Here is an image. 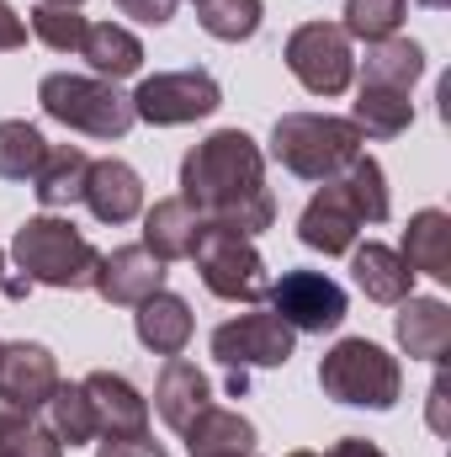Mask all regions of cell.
Returning <instances> with one entry per match:
<instances>
[{
    "label": "cell",
    "mask_w": 451,
    "mask_h": 457,
    "mask_svg": "<svg viewBox=\"0 0 451 457\" xmlns=\"http://www.w3.org/2000/svg\"><path fill=\"white\" fill-rule=\"evenodd\" d=\"M181 197L197 208L202 224L234 228L244 239L276 224V197L266 187V154L244 128L208 133L181 160Z\"/></svg>",
    "instance_id": "cell-1"
},
{
    "label": "cell",
    "mask_w": 451,
    "mask_h": 457,
    "mask_svg": "<svg viewBox=\"0 0 451 457\" xmlns=\"http://www.w3.org/2000/svg\"><path fill=\"white\" fill-rule=\"evenodd\" d=\"M361 128L350 117L330 112H282L271 128V160L298 181H335L340 170L361 154Z\"/></svg>",
    "instance_id": "cell-2"
},
{
    "label": "cell",
    "mask_w": 451,
    "mask_h": 457,
    "mask_svg": "<svg viewBox=\"0 0 451 457\" xmlns=\"http://www.w3.org/2000/svg\"><path fill=\"white\" fill-rule=\"evenodd\" d=\"M11 261H16L21 277L37 282V287L86 293V287L96 282V261H102V250L70 224V219L43 213V219H27V224L16 228V239H11Z\"/></svg>",
    "instance_id": "cell-3"
},
{
    "label": "cell",
    "mask_w": 451,
    "mask_h": 457,
    "mask_svg": "<svg viewBox=\"0 0 451 457\" xmlns=\"http://www.w3.org/2000/svg\"><path fill=\"white\" fill-rule=\"evenodd\" d=\"M319 388L335 404H356V410H393L404 394V372L398 356H388L366 336H345L324 351L319 361Z\"/></svg>",
    "instance_id": "cell-4"
},
{
    "label": "cell",
    "mask_w": 451,
    "mask_h": 457,
    "mask_svg": "<svg viewBox=\"0 0 451 457\" xmlns=\"http://www.w3.org/2000/svg\"><path fill=\"white\" fill-rule=\"evenodd\" d=\"M37 107L53 122H64L86 138H102V144L127 138V128L138 122L133 102L117 91V80H102V75H43Z\"/></svg>",
    "instance_id": "cell-5"
},
{
    "label": "cell",
    "mask_w": 451,
    "mask_h": 457,
    "mask_svg": "<svg viewBox=\"0 0 451 457\" xmlns=\"http://www.w3.org/2000/svg\"><path fill=\"white\" fill-rule=\"evenodd\" d=\"M186 261H197L202 287H208L213 298H224V303H260L266 287H271L260 250H255L244 234H234V228L202 224V234H197V245H192Z\"/></svg>",
    "instance_id": "cell-6"
},
{
    "label": "cell",
    "mask_w": 451,
    "mask_h": 457,
    "mask_svg": "<svg viewBox=\"0 0 451 457\" xmlns=\"http://www.w3.org/2000/svg\"><path fill=\"white\" fill-rule=\"evenodd\" d=\"M287 70L308 96H340L356 80V54L340 21H303L287 37Z\"/></svg>",
    "instance_id": "cell-7"
},
{
    "label": "cell",
    "mask_w": 451,
    "mask_h": 457,
    "mask_svg": "<svg viewBox=\"0 0 451 457\" xmlns=\"http://www.w3.org/2000/svg\"><path fill=\"white\" fill-rule=\"evenodd\" d=\"M127 102H133V117L149 128H186L197 117L218 112L224 91L208 70H165V75H149Z\"/></svg>",
    "instance_id": "cell-8"
},
{
    "label": "cell",
    "mask_w": 451,
    "mask_h": 457,
    "mask_svg": "<svg viewBox=\"0 0 451 457\" xmlns=\"http://www.w3.org/2000/svg\"><path fill=\"white\" fill-rule=\"evenodd\" d=\"M271 314L292 330V336H324V330H340L345 320V287L324 271H282L271 287Z\"/></svg>",
    "instance_id": "cell-9"
},
{
    "label": "cell",
    "mask_w": 451,
    "mask_h": 457,
    "mask_svg": "<svg viewBox=\"0 0 451 457\" xmlns=\"http://www.w3.org/2000/svg\"><path fill=\"white\" fill-rule=\"evenodd\" d=\"M292 345L298 336L271 314V309H255V314H234L213 330V356L224 361L228 372H255V367H287L292 361Z\"/></svg>",
    "instance_id": "cell-10"
},
{
    "label": "cell",
    "mask_w": 451,
    "mask_h": 457,
    "mask_svg": "<svg viewBox=\"0 0 451 457\" xmlns=\"http://www.w3.org/2000/svg\"><path fill=\"white\" fill-rule=\"evenodd\" d=\"M59 383L64 378H59V361H53L48 345H37V341L0 345V399H11V404H21V410L37 415L53 399Z\"/></svg>",
    "instance_id": "cell-11"
},
{
    "label": "cell",
    "mask_w": 451,
    "mask_h": 457,
    "mask_svg": "<svg viewBox=\"0 0 451 457\" xmlns=\"http://www.w3.org/2000/svg\"><path fill=\"white\" fill-rule=\"evenodd\" d=\"M160 287H165V261H154L144 245H117L112 255H102L91 282V293H102L112 309H138Z\"/></svg>",
    "instance_id": "cell-12"
},
{
    "label": "cell",
    "mask_w": 451,
    "mask_h": 457,
    "mask_svg": "<svg viewBox=\"0 0 451 457\" xmlns=\"http://www.w3.org/2000/svg\"><path fill=\"white\" fill-rule=\"evenodd\" d=\"M86 399H91V420L96 436H149V399L122 378V372H91L80 378Z\"/></svg>",
    "instance_id": "cell-13"
},
{
    "label": "cell",
    "mask_w": 451,
    "mask_h": 457,
    "mask_svg": "<svg viewBox=\"0 0 451 457\" xmlns=\"http://www.w3.org/2000/svg\"><path fill=\"white\" fill-rule=\"evenodd\" d=\"M356 234H361V213H356L350 192H345L340 181H324V187L308 197L303 219H298V239H303L308 250H324V255H350Z\"/></svg>",
    "instance_id": "cell-14"
},
{
    "label": "cell",
    "mask_w": 451,
    "mask_h": 457,
    "mask_svg": "<svg viewBox=\"0 0 451 457\" xmlns=\"http://www.w3.org/2000/svg\"><path fill=\"white\" fill-rule=\"evenodd\" d=\"M96 224H133L144 213V176L127 165V160H91V181H86V197Z\"/></svg>",
    "instance_id": "cell-15"
},
{
    "label": "cell",
    "mask_w": 451,
    "mask_h": 457,
    "mask_svg": "<svg viewBox=\"0 0 451 457\" xmlns=\"http://www.w3.org/2000/svg\"><path fill=\"white\" fill-rule=\"evenodd\" d=\"M393 336L404 345V356L414 361H447L451 351V309L441 298H404L393 314Z\"/></svg>",
    "instance_id": "cell-16"
},
{
    "label": "cell",
    "mask_w": 451,
    "mask_h": 457,
    "mask_svg": "<svg viewBox=\"0 0 451 457\" xmlns=\"http://www.w3.org/2000/svg\"><path fill=\"white\" fill-rule=\"evenodd\" d=\"M208 404H213V383H208V372H202L197 361L170 356L165 372H160V383H154V410H160V420H165L170 431H186Z\"/></svg>",
    "instance_id": "cell-17"
},
{
    "label": "cell",
    "mask_w": 451,
    "mask_h": 457,
    "mask_svg": "<svg viewBox=\"0 0 451 457\" xmlns=\"http://www.w3.org/2000/svg\"><path fill=\"white\" fill-rule=\"evenodd\" d=\"M133 330H138V341L149 345L154 356H181L186 341H192V330H197V320H192V303L186 298H176V293L160 287V293H149L138 303Z\"/></svg>",
    "instance_id": "cell-18"
},
{
    "label": "cell",
    "mask_w": 451,
    "mask_h": 457,
    "mask_svg": "<svg viewBox=\"0 0 451 457\" xmlns=\"http://www.w3.org/2000/svg\"><path fill=\"white\" fill-rule=\"evenodd\" d=\"M197 234H202V219H197V208L186 197H160L154 208H144V250L154 261H165V266L186 261Z\"/></svg>",
    "instance_id": "cell-19"
},
{
    "label": "cell",
    "mask_w": 451,
    "mask_h": 457,
    "mask_svg": "<svg viewBox=\"0 0 451 457\" xmlns=\"http://www.w3.org/2000/svg\"><path fill=\"white\" fill-rule=\"evenodd\" d=\"M86 181H91V154L80 144H48V154L32 176V192L53 213V208H75L86 197Z\"/></svg>",
    "instance_id": "cell-20"
},
{
    "label": "cell",
    "mask_w": 451,
    "mask_h": 457,
    "mask_svg": "<svg viewBox=\"0 0 451 457\" xmlns=\"http://www.w3.org/2000/svg\"><path fill=\"white\" fill-rule=\"evenodd\" d=\"M350 277H356V287L372 303H404L409 287H414V271L404 266V255L388 250V245H377V239L350 245Z\"/></svg>",
    "instance_id": "cell-21"
},
{
    "label": "cell",
    "mask_w": 451,
    "mask_h": 457,
    "mask_svg": "<svg viewBox=\"0 0 451 457\" xmlns=\"http://www.w3.org/2000/svg\"><path fill=\"white\" fill-rule=\"evenodd\" d=\"M404 266L409 271H425L436 282H451V213L441 208H420L409 228H404Z\"/></svg>",
    "instance_id": "cell-22"
},
{
    "label": "cell",
    "mask_w": 451,
    "mask_h": 457,
    "mask_svg": "<svg viewBox=\"0 0 451 457\" xmlns=\"http://www.w3.org/2000/svg\"><path fill=\"white\" fill-rule=\"evenodd\" d=\"M425 75V48L414 37H382L366 48L361 64V86H382V91H414V80Z\"/></svg>",
    "instance_id": "cell-23"
},
{
    "label": "cell",
    "mask_w": 451,
    "mask_h": 457,
    "mask_svg": "<svg viewBox=\"0 0 451 457\" xmlns=\"http://www.w3.org/2000/svg\"><path fill=\"white\" fill-rule=\"evenodd\" d=\"M186 447L192 457H228V453H255V426L239 415V410H218V404H208L186 431Z\"/></svg>",
    "instance_id": "cell-24"
},
{
    "label": "cell",
    "mask_w": 451,
    "mask_h": 457,
    "mask_svg": "<svg viewBox=\"0 0 451 457\" xmlns=\"http://www.w3.org/2000/svg\"><path fill=\"white\" fill-rule=\"evenodd\" d=\"M80 59H86L102 80H127V75L144 70V43H138L127 27H117V21H96V27L86 32V43H80Z\"/></svg>",
    "instance_id": "cell-25"
},
{
    "label": "cell",
    "mask_w": 451,
    "mask_h": 457,
    "mask_svg": "<svg viewBox=\"0 0 451 457\" xmlns=\"http://www.w3.org/2000/svg\"><path fill=\"white\" fill-rule=\"evenodd\" d=\"M37 415H43V426H48V436H53L59 447H86V442H96L91 399H86V388H80V383H59V388H53V399H48Z\"/></svg>",
    "instance_id": "cell-26"
},
{
    "label": "cell",
    "mask_w": 451,
    "mask_h": 457,
    "mask_svg": "<svg viewBox=\"0 0 451 457\" xmlns=\"http://www.w3.org/2000/svg\"><path fill=\"white\" fill-rule=\"evenodd\" d=\"M350 122L361 128V138H398L414 122V102L404 91H382V86H361L356 91V112Z\"/></svg>",
    "instance_id": "cell-27"
},
{
    "label": "cell",
    "mask_w": 451,
    "mask_h": 457,
    "mask_svg": "<svg viewBox=\"0 0 451 457\" xmlns=\"http://www.w3.org/2000/svg\"><path fill=\"white\" fill-rule=\"evenodd\" d=\"M340 187L350 192V203H356V213H361V224H382L388 213H393V197H388V176H382V165L361 149L345 170L335 176Z\"/></svg>",
    "instance_id": "cell-28"
},
{
    "label": "cell",
    "mask_w": 451,
    "mask_h": 457,
    "mask_svg": "<svg viewBox=\"0 0 451 457\" xmlns=\"http://www.w3.org/2000/svg\"><path fill=\"white\" fill-rule=\"evenodd\" d=\"M43 154H48V138L27 117H5L0 122V181H32Z\"/></svg>",
    "instance_id": "cell-29"
},
{
    "label": "cell",
    "mask_w": 451,
    "mask_h": 457,
    "mask_svg": "<svg viewBox=\"0 0 451 457\" xmlns=\"http://www.w3.org/2000/svg\"><path fill=\"white\" fill-rule=\"evenodd\" d=\"M260 16H266L260 0H197V21L218 43H250L260 32Z\"/></svg>",
    "instance_id": "cell-30"
},
{
    "label": "cell",
    "mask_w": 451,
    "mask_h": 457,
    "mask_svg": "<svg viewBox=\"0 0 451 457\" xmlns=\"http://www.w3.org/2000/svg\"><path fill=\"white\" fill-rule=\"evenodd\" d=\"M409 0H345V37H361V43H382V37H398V21H404Z\"/></svg>",
    "instance_id": "cell-31"
},
{
    "label": "cell",
    "mask_w": 451,
    "mask_h": 457,
    "mask_svg": "<svg viewBox=\"0 0 451 457\" xmlns=\"http://www.w3.org/2000/svg\"><path fill=\"white\" fill-rule=\"evenodd\" d=\"M91 21L80 11H64V5H32V37L53 54H80Z\"/></svg>",
    "instance_id": "cell-32"
},
{
    "label": "cell",
    "mask_w": 451,
    "mask_h": 457,
    "mask_svg": "<svg viewBox=\"0 0 451 457\" xmlns=\"http://www.w3.org/2000/svg\"><path fill=\"white\" fill-rule=\"evenodd\" d=\"M0 457H64V447L48 436V426H37V415L32 420H21L16 431H5L0 436Z\"/></svg>",
    "instance_id": "cell-33"
},
{
    "label": "cell",
    "mask_w": 451,
    "mask_h": 457,
    "mask_svg": "<svg viewBox=\"0 0 451 457\" xmlns=\"http://www.w3.org/2000/svg\"><path fill=\"white\" fill-rule=\"evenodd\" d=\"M122 16H133V21H144V27H165L170 16H176V5L181 0H112Z\"/></svg>",
    "instance_id": "cell-34"
},
{
    "label": "cell",
    "mask_w": 451,
    "mask_h": 457,
    "mask_svg": "<svg viewBox=\"0 0 451 457\" xmlns=\"http://www.w3.org/2000/svg\"><path fill=\"white\" fill-rule=\"evenodd\" d=\"M96 457H170V453L149 436H107V442H96Z\"/></svg>",
    "instance_id": "cell-35"
},
{
    "label": "cell",
    "mask_w": 451,
    "mask_h": 457,
    "mask_svg": "<svg viewBox=\"0 0 451 457\" xmlns=\"http://www.w3.org/2000/svg\"><path fill=\"white\" fill-rule=\"evenodd\" d=\"M21 43H27V21H21V16L0 0V54H16Z\"/></svg>",
    "instance_id": "cell-36"
},
{
    "label": "cell",
    "mask_w": 451,
    "mask_h": 457,
    "mask_svg": "<svg viewBox=\"0 0 451 457\" xmlns=\"http://www.w3.org/2000/svg\"><path fill=\"white\" fill-rule=\"evenodd\" d=\"M324 457H388V453H382L377 442H366V436H345V442H335Z\"/></svg>",
    "instance_id": "cell-37"
},
{
    "label": "cell",
    "mask_w": 451,
    "mask_h": 457,
    "mask_svg": "<svg viewBox=\"0 0 451 457\" xmlns=\"http://www.w3.org/2000/svg\"><path fill=\"white\" fill-rule=\"evenodd\" d=\"M430 426L447 431V378H436V388H430Z\"/></svg>",
    "instance_id": "cell-38"
},
{
    "label": "cell",
    "mask_w": 451,
    "mask_h": 457,
    "mask_svg": "<svg viewBox=\"0 0 451 457\" xmlns=\"http://www.w3.org/2000/svg\"><path fill=\"white\" fill-rule=\"evenodd\" d=\"M27 287H32L27 277H5V282H0V293H5V298H27Z\"/></svg>",
    "instance_id": "cell-39"
},
{
    "label": "cell",
    "mask_w": 451,
    "mask_h": 457,
    "mask_svg": "<svg viewBox=\"0 0 451 457\" xmlns=\"http://www.w3.org/2000/svg\"><path fill=\"white\" fill-rule=\"evenodd\" d=\"M37 5H64V11H80L86 0H37Z\"/></svg>",
    "instance_id": "cell-40"
},
{
    "label": "cell",
    "mask_w": 451,
    "mask_h": 457,
    "mask_svg": "<svg viewBox=\"0 0 451 457\" xmlns=\"http://www.w3.org/2000/svg\"><path fill=\"white\" fill-rule=\"evenodd\" d=\"M420 5H430V11H447L451 0H420Z\"/></svg>",
    "instance_id": "cell-41"
},
{
    "label": "cell",
    "mask_w": 451,
    "mask_h": 457,
    "mask_svg": "<svg viewBox=\"0 0 451 457\" xmlns=\"http://www.w3.org/2000/svg\"><path fill=\"white\" fill-rule=\"evenodd\" d=\"M0 282H5V255H0Z\"/></svg>",
    "instance_id": "cell-42"
},
{
    "label": "cell",
    "mask_w": 451,
    "mask_h": 457,
    "mask_svg": "<svg viewBox=\"0 0 451 457\" xmlns=\"http://www.w3.org/2000/svg\"><path fill=\"white\" fill-rule=\"evenodd\" d=\"M287 457H319V453H287Z\"/></svg>",
    "instance_id": "cell-43"
},
{
    "label": "cell",
    "mask_w": 451,
    "mask_h": 457,
    "mask_svg": "<svg viewBox=\"0 0 451 457\" xmlns=\"http://www.w3.org/2000/svg\"><path fill=\"white\" fill-rule=\"evenodd\" d=\"M228 457H255V453H228Z\"/></svg>",
    "instance_id": "cell-44"
}]
</instances>
